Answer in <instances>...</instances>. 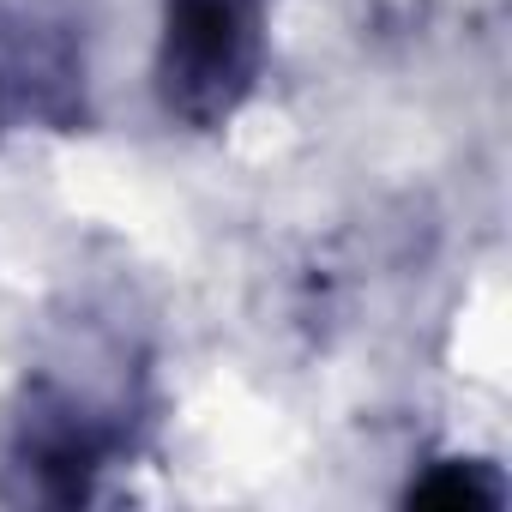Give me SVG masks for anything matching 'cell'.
Masks as SVG:
<instances>
[{
    "label": "cell",
    "instance_id": "7a4b0ae2",
    "mask_svg": "<svg viewBox=\"0 0 512 512\" xmlns=\"http://www.w3.org/2000/svg\"><path fill=\"white\" fill-rule=\"evenodd\" d=\"M266 0H163L157 31V103L169 121L211 133L260 85Z\"/></svg>",
    "mask_w": 512,
    "mask_h": 512
},
{
    "label": "cell",
    "instance_id": "6da1fadb",
    "mask_svg": "<svg viewBox=\"0 0 512 512\" xmlns=\"http://www.w3.org/2000/svg\"><path fill=\"white\" fill-rule=\"evenodd\" d=\"M145 422V368L121 344L103 362L67 356L43 362L13 410L7 458H0V494L19 506H85L97 500L103 476L133 458Z\"/></svg>",
    "mask_w": 512,
    "mask_h": 512
},
{
    "label": "cell",
    "instance_id": "3957f363",
    "mask_svg": "<svg viewBox=\"0 0 512 512\" xmlns=\"http://www.w3.org/2000/svg\"><path fill=\"white\" fill-rule=\"evenodd\" d=\"M85 121V43L67 19L0 7V133H73Z\"/></svg>",
    "mask_w": 512,
    "mask_h": 512
},
{
    "label": "cell",
    "instance_id": "277c9868",
    "mask_svg": "<svg viewBox=\"0 0 512 512\" xmlns=\"http://www.w3.org/2000/svg\"><path fill=\"white\" fill-rule=\"evenodd\" d=\"M500 482L488 476V464H470V458H452V464H434V476L410 482V500L422 506H500Z\"/></svg>",
    "mask_w": 512,
    "mask_h": 512
}]
</instances>
